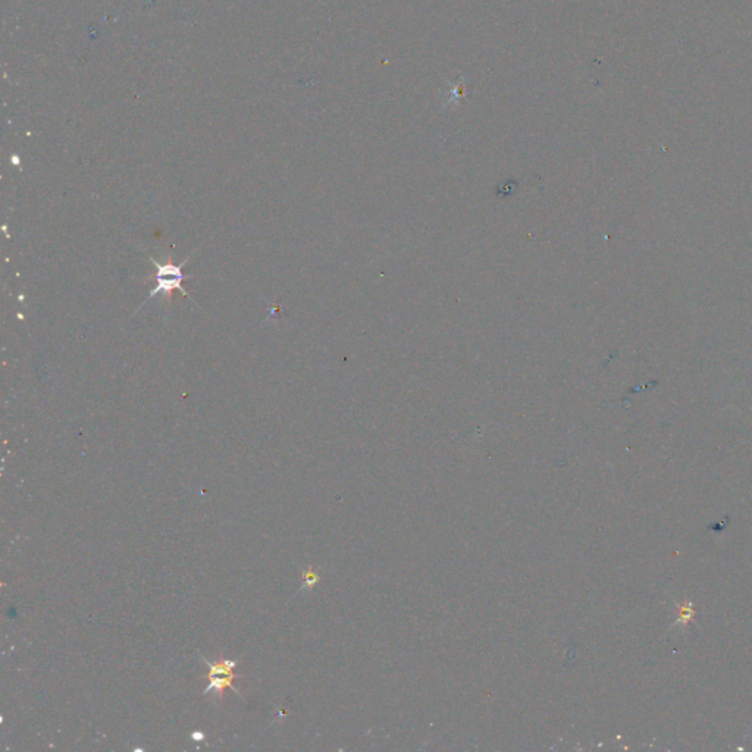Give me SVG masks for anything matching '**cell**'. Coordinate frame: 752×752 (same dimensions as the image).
Returning a JSON list of instances; mask_svg holds the SVG:
<instances>
[{"instance_id":"1","label":"cell","mask_w":752,"mask_h":752,"mask_svg":"<svg viewBox=\"0 0 752 752\" xmlns=\"http://www.w3.org/2000/svg\"><path fill=\"white\" fill-rule=\"evenodd\" d=\"M153 265L155 268L157 269V273H156V281H157V287L155 290L150 291L149 297H147V300L152 299L153 295H156L157 293H162L164 297L170 301V295H172V293L175 290H179L184 295H188V293L181 287V281L184 279V275H182L181 272V268L182 265H174L172 261L168 260V261H164V264H159V261L153 260Z\"/></svg>"},{"instance_id":"2","label":"cell","mask_w":752,"mask_h":752,"mask_svg":"<svg viewBox=\"0 0 752 752\" xmlns=\"http://www.w3.org/2000/svg\"><path fill=\"white\" fill-rule=\"evenodd\" d=\"M203 662L208 664L209 667V686L204 689V695H208L209 692L215 691L216 695L221 698L222 697V691L225 688H231L237 695L241 693L240 691H238L234 685V679H237L238 676L234 675L232 669L237 666V662H231V660H222V662L219 663H210L209 660L203 658Z\"/></svg>"}]
</instances>
